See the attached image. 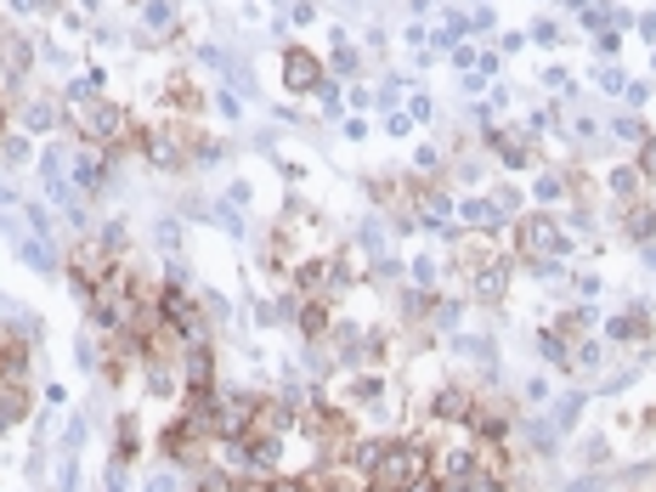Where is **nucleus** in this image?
Listing matches in <instances>:
<instances>
[{
	"mask_svg": "<svg viewBox=\"0 0 656 492\" xmlns=\"http://www.w3.org/2000/svg\"><path fill=\"white\" fill-rule=\"evenodd\" d=\"M69 130L85 142V148H125L130 142V114L119 103H108V96H91L80 91L74 103H69Z\"/></svg>",
	"mask_w": 656,
	"mask_h": 492,
	"instance_id": "1",
	"label": "nucleus"
},
{
	"mask_svg": "<svg viewBox=\"0 0 656 492\" xmlns=\"http://www.w3.org/2000/svg\"><path fill=\"white\" fill-rule=\"evenodd\" d=\"M114 244H119V238H80V244L69 249V283L85 294V301L114 278V267H119V249H114Z\"/></svg>",
	"mask_w": 656,
	"mask_h": 492,
	"instance_id": "2",
	"label": "nucleus"
},
{
	"mask_svg": "<svg viewBox=\"0 0 656 492\" xmlns=\"http://www.w3.org/2000/svg\"><path fill=\"white\" fill-rule=\"evenodd\" d=\"M515 249L543 267L549 255H566V233L554 226V215H520L515 221Z\"/></svg>",
	"mask_w": 656,
	"mask_h": 492,
	"instance_id": "3",
	"label": "nucleus"
},
{
	"mask_svg": "<svg viewBox=\"0 0 656 492\" xmlns=\"http://www.w3.org/2000/svg\"><path fill=\"white\" fill-rule=\"evenodd\" d=\"M499 260H509V255L499 249V238H492V233H465V238H458V249H453V267L465 272V278L499 267Z\"/></svg>",
	"mask_w": 656,
	"mask_h": 492,
	"instance_id": "4",
	"label": "nucleus"
},
{
	"mask_svg": "<svg viewBox=\"0 0 656 492\" xmlns=\"http://www.w3.org/2000/svg\"><path fill=\"white\" fill-rule=\"evenodd\" d=\"M283 85H289V91H317V85H323V62H317V51L289 46V51H283Z\"/></svg>",
	"mask_w": 656,
	"mask_h": 492,
	"instance_id": "5",
	"label": "nucleus"
},
{
	"mask_svg": "<svg viewBox=\"0 0 656 492\" xmlns=\"http://www.w3.org/2000/svg\"><path fill=\"white\" fill-rule=\"evenodd\" d=\"M28 69H35V51H28V40L17 35L12 23H0V80H23Z\"/></svg>",
	"mask_w": 656,
	"mask_h": 492,
	"instance_id": "6",
	"label": "nucleus"
},
{
	"mask_svg": "<svg viewBox=\"0 0 656 492\" xmlns=\"http://www.w3.org/2000/svg\"><path fill=\"white\" fill-rule=\"evenodd\" d=\"M470 408H476V390L470 385H442L436 390V402H431V413H436V424H458V431H465V419H470Z\"/></svg>",
	"mask_w": 656,
	"mask_h": 492,
	"instance_id": "7",
	"label": "nucleus"
},
{
	"mask_svg": "<svg viewBox=\"0 0 656 492\" xmlns=\"http://www.w3.org/2000/svg\"><path fill=\"white\" fill-rule=\"evenodd\" d=\"M487 142H492V153H504L509 164H532L538 159V142L527 137V130H492Z\"/></svg>",
	"mask_w": 656,
	"mask_h": 492,
	"instance_id": "8",
	"label": "nucleus"
},
{
	"mask_svg": "<svg viewBox=\"0 0 656 492\" xmlns=\"http://www.w3.org/2000/svg\"><path fill=\"white\" fill-rule=\"evenodd\" d=\"M470 289H476V301H481V306H499V301H504V289H509V260H499V267L476 272Z\"/></svg>",
	"mask_w": 656,
	"mask_h": 492,
	"instance_id": "9",
	"label": "nucleus"
},
{
	"mask_svg": "<svg viewBox=\"0 0 656 492\" xmlns=\"http://www.w3.org/2000/svg\"><path fill=\"white\" fill-rule=\"evenodd\" d=\"M622 233H629L634 244L656 238V210H651L645 199H634V204H629V215H622Z\"/></svg>",
	"mask_w": 656,
	"mask_h": 492,
	"instance_id": "10",
	"label": "nucleus"
},
{
	"mask_svg": "<svg viewBox=\"0 0 656 492\" xmlns=\"http://www.w3.org/2000/svg\"><path fill=\"white\" fill-rule=\"evenodd\" d=\"M611 335H617L622 345H634L640 335L651 340V317H617V323H611Z\"/></svg>",
	"mask_w": 656,
	"mask_h": 492,
	"instance_id": "11",
	"label": "nucleus"
},
{
	"mask_svg": "<svg viewBox=\"0 0 656 492\" xmlns=\"http://www.w3.org/2000/svg\"><path fill=\"white\" fill-rule=\"evenodd\" d=\"M634 171H640V181H645V187H656V137H645V142H640Z\"/></svg>",
	"mask_w": 656,
	"mask_h": 492,
	"instance_id": "12",
	"label": "nucleus"
},
{
	"mask_svg": "<svg viewBox=\"0 0 656 492\" xmlns=\"http://www.w3.org/2000/svg\"><path fill=\"white\" fill-rule=\"evenodd\" d=\"M119 458H137V419H119Z\"/></svg>",
	"mask_w": 656,
	"mask_h": 492,
	"instance_id": "13",
	"label": "nucleus"
},
{
	"mask_svg": "<svg viewBox=\"0 0 656 492\" xmlns=\"http://www.w3.org/2000/svg\"><path fill=\"white\" fill-rule=\"evenodd\" d=\"M7 119H12V114H7V96H0V130H7Z\"/></svg>",
	"mask_w": 656,
	"mask_h": 492,
	"instance_id": "14",
	"label": "nucleus"
},
{
	"mask_svg": "<svg viewBox=\"0 0 656 492\" xmlns=\"http://www.w3.org/2000/svg\"><path fill=\"white\" fill-rule=\"evenodd\" d=\"M0 431H7V424H0Z\"/></svg>",
	"mask_w": 656,
	"mask_h": 492,
	"instance_id": "15",
	"label": "nucleus"
}]
</instances>
